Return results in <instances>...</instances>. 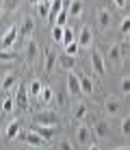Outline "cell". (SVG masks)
Wrapping results in <instances>:
<instances>
[{
	"mask_svg": "<svg viewBox=\"0 0 130 150\" xmlns=\"http://www.w3.org/2000/svg\"><path fill=\"white\" fill-rule=\"evenodd\" d=\"M91 128H93V137L98 142H111V124H108V120H96Z\"/></svg>",
	"mask_w": 130,
	"mask_h": 150,
	"instance_id": "6da1fadb",
	"label": "cell"
},
{
	"mask_svg": "<svg viewBox=\"0 0 130 150\" xmlns=\"http://www.w3.org/2000/svg\"><path fill=\"white\" fill-rule=\"evenodd\" d=\"M76 144L82 146V148H89L93 144V128H89L85 122L76 128Z\"/></svg>",
	"mask_w": 130,
	"mask_h": 150,
	"instance_id": "7a4b0ae2",
	"label": "cell"
},
{
	"mask_svg": "<svg viewBox=\"0 0 130 150\" xmlns=\"http://www.w3.org/2000/svg\"><path fill=\"white\" fill-rule=\"evenodd\" d=\"M96 20H98V26H100L102 33H108V30H111V26H113V13L108 11V9H104V7L96 9Z\"/></svg>",
	"mask_w": 130,
	"mask_h": 150,
	"instance_id": "3957f363",
	"label": "cell"
},
{
	"mask_svg": "<svg viewBox=\"0 0 130 150\" xmlns=\"http://www.w3.org/2000/svg\"><path fill=\"white\" fill-rule=\"evenodd\" d=\"M35 124H41V126H59V115H56V111H39L35 113Z\"/></svg>",
	"mask_w": 130,
	"mask_h": 150,
	"instance_id": "277c9868",
	"label": "cell"
},
{
	"mask_svg": "<svg viewBox=\"0 0 130 150\" xmlns=\"http://www.w3.org/2000/svg\"><path fill=\"white\" fill-rule=\"evenodd\" d=\"M20 26L18 24H13L11 28H7L4 30V35H2V44H0V50H11L13 46H15V39L20 37Z\"/></svg>",
	"mask_w": 130,
	"mask_h": 150,
	"instance_id": "5b68a950",
	"label": "cell"
},
{
	"mask_svg": "<svg viewBox=\"0 0 130 150\" xmlns=\"http://www.w3.org/2000/svg\"><path fill=\"white\" fill-rule=\"evenodd\" d=\"M91 68L98 76L106 74V57H102V52L96 48H91Z\"/></svg>",
	"mask_w": 130,
	"mask_h": 150,
	"instance_id": "8992f818",
	"label": "cell"
},
{
	"mask_svg": "<svg viewBox=\"0 0 130 150\" xmlns=\"http://www.w3.org/2000/svg\"><path fill=\"white\" fill-rule=\"evenodd\" d=\"M56 65H59V52L48 46V48L44 50V70L50 74V72H54Z\"/></svg>",
	"mask_w": 130,
	"mask_h": 150,
	"instance_id": "52a82bcc",
	"label": "cell"
},
{
	"mask_svg": "<svg viewBox=\"0 0 130 150\" xmlns=\"http://www.w3.org/2000/svg\"><path fill=\"white\" fill-rule=\"evenodd\" d=\"M106 59L111 61L113 65H122V61H124V46L122 44H111V48L106 50Z\"/></svg>",
	"mask_w": 130,
	"mask_h": 150,
	"instance_id": "ba28073f",
	"label": "cell"
},
{
	"mask_svg": "<svg viewBox=\"0 0 130 150\" xmlns=\"http://www.w3.org/2000/svg\"><path fill=\"white\" fill-rule=\"evenodd\" d=\"M65 87L72 96H78L82 94V87H80V79H78V72H67V81H65Z\"/></svg>",
	"mask_w": 130,
	"mask_h": 150,
	"instance_id": "9c48e42d",
	"label": "cell"
},
{
	"mask_svg": "<svg viewBox=\"0 0 130 150\" xmlns=\"http://www.w3.org/2000/svg\"><path fill=\"white\" fill-rule=\"evenodd\" d=\"M28 87L20 85L18 91H15V109L18 111H26V107H28Z\"/></svg>",
	"mask_w": 130,
	"mask_h": 150,
	"instance_id": "30bf717a",
	"label": "cell"
},
{
	"mask_svg": "<svg viewBox=\"0 0 130 150\" xmlns=\"http://www.w3.org/2000/svg\"><path fill=\"white\" fill-rule=\"evenodd\" d=\"M37 59H39V44L35 39H28L26 41V63L33 65Z\"/></svg>",
	"mask_w": 130,
	"mask_h": 150,
	"instance_id": "8fae6325",
	"label": "cell"
},
{
	"mask_svg": "<svg viewBox=\"0 0 130 150\" xmlns=\"http://www.w3.org/2000/svg\"><path fill=\"white\" fill-rule=\"evenodd\" d=\"M76 41L80 44V48H93V30L89 26H82Z\"/></svg>",
	"mask_w": 130,
	"mask_h": 150,
	"instance_id": "7c38bea8",
	"label": "cell"
},
{
	"mask_svg": "<svg viewBox=\"0 0 130 150\" xmlns=\"http://www.w3.org/2000/svg\"><path fill=\"white\" fill-rule=\"evenodd\" d=\"M72 115H74V120H78V122H85L87 117H89V107L82 100H78V102H74V107H72Z\"/></svg>",
	"mask_w": 130,
	"mask_h": 150,
	"instance_id": "4fadbf2b",
	"label": "cell"
},
{
	"mask_svg": "<svg viewBox=\"0 0 130 150\" xmlns=\"http://www.w3.org/2000/svg\"><path fill=\"white\" fill-rule=\"evenodd\" d=\"M20 37L22 39H33V33H35V22H33V18H30V15H26V18L22 20V26H20Z\"/></svg>",
	"mask_w": 130,
	"mask_h": 150,
	"instance_id": "5bb4252c",
	"label": "cell"
},
{
	"mask_svg": "<svg viewBox=\"0 0 130 150\" xmlns=\"http://www.w3.org/2000/svg\"><path fill=\"white\" fill-rule=\"evenodd\" d=\"M104 111L108 115H117L119 113V98L117 96H106L104 98Z\"/></svg>",
	"mask_w": 130,
	"mask_h": 150,
	"instance_id": "9a60e30c",
	"label": "cell"
},
{
	"mask_svg": "<svg viewBox=\"0 0 130 150\" xmlns=\"http://www.w3.org/2000/svg\"><path fill=\"white\" fill-rule=\"evenodd\" d=\"M33 131H37L46 142H50V139H54V135L59 133V126H41V124H35Z\"/></svg>",
	"mask_w": 130,
	"mask_h": 150,
	"instance_id": "2e32d148",
	"label": "cell"
},
{
	"mask_svg": "<svg viewBox=\"0 0 130 150\" xmlns=\"http://www.w3.org/2000/svg\"><path fill=\"white\" fill-rule=\"evenodd\" d=\"M24 142L28 144V146H44V144H48V142H46V139L37 133V131H33V128H30V131L24 135Z\"/></svg>",
	"mask_w": 130,
	"mask_h": 150,
	"instance_id": "e0dca14e",
	"label": "cell"
},
{
	"mask_svg": "<svg viewBox=\"0 0 130 150\" xmlns=\"http://www.w3.org/2000/svg\"><path fill=\"white\" fill-rule=\"evenodd\" d=\"M15 85H18V74H15V72H11V74H7V76L2 79V83H0V89H2L4 94H9Z\"/></svg>",
	"mask_w": 130,
	"mask_h": 150,
	"instance_id": "ac0fdd59",
	"label": "cell"
},
{
	"mask_svg": "<svg viewBox=\"0 0 130 150\" xmlns=\"http://www.w3.org/2000/svg\"><path fill=\"white\" fill-rule=\"evenodd\" d=\"M78 79H80L82 94H87V96H93V94H96V85H93V81H91L87 74H78Z\"/></svg>",
	"mask_w": 130,
	"mask_h": 150,
	"instance_id": "d6986e66",
	"label": "cell"
},
{
	"mask_svg": "<svg viewBox=\"0 0 130 150\" xmlns=\"http://www.w3.org/2000/svg\"><path fill=\"white\" fill-rule=\"evenodd\" d=\"M20 128H22V124H20L18 120L9 122L7 128H4V139H9V142H11V139H15V137L20 135Z\"/></svg>",
	"mask_w": 130,
	"mask_h": 150,
	"instance_id": "ffe728a7",
	"label": "cell"
},
{
	"mask_svg": "<svg viewBox=\"0 0 130 150\" xmlns=\"http://www.w3.org/2000/svg\"><path fill=\"white\" fill-rule=\"evenodd\" d=\"M59 65L65 72H72V70H74V65H76V59H74V57H70L67 52H63V54H59Z\"/></svg>",
	"mask_w": 130,
	"mask_h": 150,
	"instance_id": "44dd1931",
	"label": "cell"
},
{
	"mask_svg": "<svg viewBox=\"0 0 130 150\" xmlns=\"http://www.w3.org/2000/svg\"><path fill=\"white\" fill-rule=\"evenodd\" d=\"M119 133H122L124 139H130V115L122 117V122H119Z\"/></svg>",
	"mask_w": 130,
	"mask_h": 150,
	"instance_id": "7402d4cb",
	"label": "cell"
},
{
	"mask_svg": "<svg viewBox=\"0 0 130 150\" xmlns=\"http://www.w3.org/2000/svg\"><path fill=\"white\" fill-rule=\"evenodd\" d=\"M50 9H52V4L48 2V0H41V2L37 4V13H39V18L48 20V18H50Z\"/></svg>",
	"mask_w": 130,
	"mask_h": 150,
	"instance_id": "603a6c76",
	"label": "cell"
},
{
	"mask_svg": "<svg viewBox=\"0 0 130 150\" xmlns=\"http://www.w3.org/2000/svg\"><path fill=\"white\" fill-rule=\"evenodd\" d=\"M119 35H122L124 39L130 37V15H126V18L119 20Z\"/></svg>",
	"mask_w": 130,
	"mask_h": 150,
	"instance_id": "cb8c5ba5",
	"label": "cell"
},
{
	"mask_svg": "<svg viewBox=\"0 0 130 150\" xmlns=\"http://www.w3.org/2000/svg\"><path fill=\"white\" fill-rule=\"evenodd\" d=\"M41 91H44V85H41V81H37V79H33L28 83V94L30 96H41Z\"/></svg>",
	"mask_w": 130,
	"mask_h": 150,
	"instance_id": "d4e9b609",
	"label": "cell"
},
{
	"mask_svg": "<svg viewBox=\"0 0 130 150\" xmlns=\"http://www.w3.org/2000/svg\"><path fill=\"white\" fill-rule=\"evenodd\" d=\"M82 15V2L80 0H72L70 2V18H80Z\"/></svg>",
	"mask_w": 130,
	"mask_h": 150,
	"instance_id": "484cf974",
	"label": "cell"
},
{
	"mask_svg": "<svg viewBox=\"0 0 130 150\" xmlns=\"http://www.w3.org/2000/svg\"><path fill=\"white\" fill-rule=\"evenodd\" d=\"M15 109V96H4V100H2V111L4 113H11Z\"/></svg>",
	"mask_w": 130,
	"mask_h": 150,
	"instance_id": "4316f807",
	"label": "cell"
},
{
	"mask_svg": "<svg viewBox=\"0 0 130 150\" xmlns=\"http://www.w3.org/2000/svg\"><path fill=\"white\" fill-rule=\"evenodd\" d=\"M39 100L44 102V105H50L52 100H54V91L50 89V87H44V91H41V96H39Z\"/></svg>",
	"mask_w": 130,
	"mask_h": 150,
	"instance_id": "83f0119b",
	"label": "cell"
},
{
	"mask_svg": "<svg viewBox=\"0 0 130 150\" xmlns=\"http://www.w3.org/2000/svg\"><path fill=\"white\" fill-rule=\"evenodd\" d=\"M119 94H130V76H124L122 81H119Z\"/></svg>",
	"mask_w": 130,
	"mask_h": 150,
	"instance_id": "f1b7e54d",
	"label": "cell"
},
{
	"mask_svg": "<svg viewBox=\"0 0 130 150\" xmlns=\"http://www.w3.org/2000/svg\"><path fill=\"white\" fill-rule=\"evenodd\" d=\"M65 37V26H54L52 28V39L54 41H63Z\"/></svg>",
	"mask_w": 130,
	"mask_h": 150,
	"instance_id": "f546056e",
	"label": "cell"
},
{
	"mask_svg": "<svg viewBox=\"0 0 130 150\" xmlns=\"http://www.w3.org/2000/svg\"><path fill=\"white\" fill-rule=\"evenodd\" d=\"M72 41H76V33H74V28L72 26H65V37H63V44H72Z\"/></svg>",
	"mask_w": 130,
	"mask_h": 150,
	"instance_id": "4dcf8cb0",
	"label": "cell"
},
{
	"mask_svg": "<svg viewBox=\"0 0 130 150\" xmlns=\"http://www.w3.org/2000/svg\"><path fill=\"white\" fill-rule=\"evenodd\" d=\"M78 50H80V44H78V41H72V44H67V46H65V52L70 54V57H76V54H78Z\"/></svg>",
	"mask_w": 130,
	"mask_h": 150,
	"instance_id": "1f68e13d",
	"label": "cell"
},
{
	"mask_svg": "<svg viewBox=\"0 0 130 150\" xmlns=\"http://www.w3.org/2000/svg\"><path fill=\"white\" fill-rule=\"evenodd\" d=\"M18 4H20V0H4V2H2L4 13H9V11H13V9H18Z\"/></svg>",
	"mask_w": 130,
	"mask_h": 150,
	"instance_id": "d6a6232c",
	"label": "cell"
},
{
	"mask_svg": "<svg viewBox=\"0 0 130 150\" xmlns=\"http://www.w3.org/2000/svg\"><path fill=\"white\" fill-rule=\"evenodd\" d=\"M56 150H74V146H72V142H67V139H61V142L56 144Z\"/></svg>",
	"mask_w": 130,
	"mask_h": 150,
	"instance_id": "836d02e7",
	"label": "cell"
},
{
	"mask_svg": "<svg viewBox=\"0 0 130 150\" xmlns=\"http://www.w3.org/2000/svg\"><path fill=\"white\" fill-rule=\"evenodd\" d=\"M0 59L2 61H11V59H15V54H11L9 50H0Z\"/></svg>",
	"mask_w": 130,
	"mask_h": 150,
	"instance_id": "e575fe53",
	"label": "cell"
},
{
	"mask_svg": "<svg viewBox=\"0 0 130 150\" xmlns=\"http://www.w3.org/2000/svg\"><path fill=\"white\" fill-rule=\"evenodd\" d=\"M113 4L119 9H128V0H113Z\"/></svg>",
	"mask_w": 130,
	"mask_h": 150,
	"instance_id": "d590c367",
	"label": "cell"
},
{
	"mask_svg": "<svg viewBox=\"0 0 130 150\" xmlns=\"http://www.w3.org/2000/svg\"><path fill=\"white\" fill-rule=\"evenodd\" d=\"M87 150H102V148H100V146H96V144H91V146L87 148Z\"/></svg>",
	"mask_w": 130,
	"mask_h": 150,
	"instance_id": "8d00e7d4",
	"label": "cell"
},
{
	"mask_svg": "<svg viewBox=\"0 0 130 150\" xmlns=\"http://www.w3.org/2000/svg\"><path fill=\"white\" fill-rule=\"evenodd\" d=\"M102 150H130V148L126 146V148H102Z\"/></svg>",
	"mask_w": 130,
	"mask_h": 150,
	"instance_id": "74e56055",
	"label": "cell"
},
{
	"mask_svg": "<svg viewBox=\"0 0 130 150\" xmlns=\"http://www.w3.org/2000/svg\"><path fill=\"white\" fill-rule=\"evenodd\" d=\"M28 2H30V4H33V7H37V4L41 2V0H28Z\"/></svg>",
	"mask_w": 130,
	"mask_h": 150,
	"instance_id": "f35d334b",
	"label": "cell"
},
{
	"mask_svg": "<svg viewBox=\"0 0 130 150\" xmlns=\"http://www.w3.org/2000/svg\"><path fill=\"white\" fill-rule=\"evenodd\" d=\"M48 2H50V4H52V2H54V0H48Z\"/></svg>",
	"mask_w": 130,
	"mask_h": 150,
	"instance_id": "ab89813d",
	"label": "cell"
}]
</instances>
